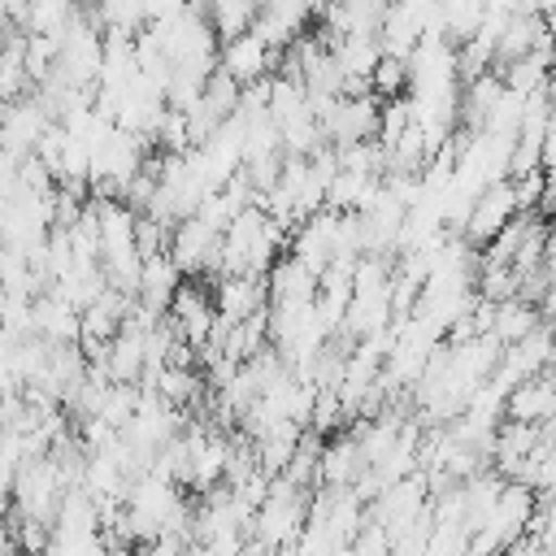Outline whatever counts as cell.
Returning <instances> with one entry per match:
<instances>
[{
  "label": "cell",
  "mask_w": 556,
  "mask_h": 556,
  "mask_svg": "<svg viewBox=\"0 0 556 556\" xmlns=\"http://www.w3.org/2000/svg\"><path fill=\"white\" fill-rule=\"evenodd\" d=\"M304 517H308V491L278 473L269 478L265 500L252 508V539H261L265 547H287L304 530Z\"/></svg>",
  "instance_id": "1"
},
{
  "label": "cell",
  "mask_w": 556,
  "mask_h": 556,
  "mask_svg": "<svg viewBox=\"0 0 556 556\" xmlns=\"http://www.w3.org/2000/svg\"><path fill=\"white\" fill-rule=\"evenodd\" d=\"M165 252L174 256V265L187 278H208V274L217 278V269H222V230L191 213L169 230V248Z\"/></svg>",
  "instance_id": "2"
},
{
  "label": "cell",
  "mask_w": 556,
  "mask_h": 556,
  "mask_svg": "<svg viewBox=\"0 0 556 556\" xmlns=\"http://www.w3.org/2000/svg\"><path fill=\"white\" fill-rule=\"evenodd\" d=\"M165 321L174 326V334L191 348H204L213 339V326H217V304H213V287L208 282H195V278H182L169 308H165Z\"/></svg>",
  "instance_id": "3"
},
{
  "label": "cell",
  "mask_w": 556,
  "mask_h": 556,
  "mask_svg": "<svg viewBox=\"0 0 556 556\" xmlns=\"http://www.w3.org/2000/svg\"><path fill=\"white\" fill-rule=\"evenodd\" d=\"M517 217V195H513V182L508 178H500V182H486L478 195H473V204H469V213H465V226H460V239L469 243V248H486L508 222Z\"/></svg>",
  "instance_id": "4"
},
{
  "label": "cell",
  "mask_w": 556,
  "mask_h": 556,
  "mask_svg": "<svg viewBox=\"0 0 556 556\" xmlns=\"http://www.w3.org/2000/svg\"><path fill=\"white\" fill-rule=\"evenodd\" d=\"M278 56H282V48H274V43L252 26V30H243V35L222 39V48H217V70H226L239 87H248V83H256V78H269L274 65H278Z\"/></svg>",
  "instance_id": "5"
},
{
  "label": "cell",
  "mask_w": 556,
  "mask_h": 556,
  "mask_svg": "<svg viewBox=\"0 0 556 556\" xmlns=\"http://www.w3.org/2000/svg\"><path fill=\"white\" fill-rule=\"evenodd\" d=\"M504 417H508V421H526V426H547V421H556V378H552V369H539V374L521 378L517 387H508V395H504Z\"/></svg>",
  "instance_id": "6"
},
{
  "label": "cell",
  "mask_w": 556,
  "mask_h": 556,
  "mask_svg": "<svg viewBox=\"0 0 556 556\" xmlns=\"http://www.w3.org/2000/svg\"><path fill=\"white\" fill-rule=\"evenodd\" d=\"M369 469L356 434H334L330 443H321V456H317V478L330 486V491H343L352 486L361 473Z\"/></svg>",
  "instance_id": "7"
},
{
  "label": "cell",
  "mask_w": 556,
  "mask_h": 556,
  "mask_svg": "<svg viewBox=\"0 0 556 556\" xmlns=\"http://www.w3.org/2000/svg\"><path fill=\"white\" fill-rule=\"evenodd\" d=\"M182 278H187V274L174 265V256H169V252L143 256V265H139V291H135V300H139L143 308H152V313H165Z\"/></svg>",
  "instance_id": "8"
},
{
  "label": "cell",
  "mask_w": 556,
  "mask_h": 556,
  "mask_svg": "<svg viewBox=\"0 0 556 556\" xmlns=\"http://www.w3.org/2000/svg\"><path fill=\"white\" fill-rule=\"evenodd\" d=\"M30 330H35L43 343H78V334H83L78 308L65 304L61 295L43 291V295H35V304H30Z\"/></svg>",
  "instance_id": "9"
},
{
  "label": "cell",
  "mask_w": 556,
  "mask_h": 556,
  "mask_svg": "<svg viewBox=\"0 0 556 556\" xmlns=\"http://www.w3.org/2000/svg\"><path fill=\"white\" fill-rule=\"evenodd\" d=\"M539 304L521 300V295H508V300H495V313H491V339H500V348H513L517 339H526L534 326H539Z\"/></svg>",
  "instance_id": "10"
},
{
  "label": "cell",
  "mask_w": 556,
  "mask_h": 556,
  "mask_svg": "<svg viewBox=\"0 0 556 556\" xmlns=\"http://www.w3.org/2000/svg\"><path fill=\"white\" fill-rule=\"evenodd\" d=\"M256 13H261V0H204V17L217 30V39H230V35L252 30Z\"/></svg>",
  "instance_id": "11"
},
{
  "label": "cell",
  "mask_w": 556,
  "mask_h": 556,
  "mask_svg": "<svg viewBox=\"0 0 556 556\" xmlns=\"http://www.w3.org/2000/svg\"><path fill=\"white\" fill-rule=\"evenodd\" d=\"M404 87H408V65L395 61V56H382V61L374 65V74H369V91H374L378 100H395Z\"/></svg>",
  "instance_id": "12"
},
{
  "label": "cell",
  "mask_w": 556,
  "mask_h": 556,
  "mask_svg": "<svg viewBox=\"0 0 556 556\" xmlns=\"http://www.w3.org/2000/svg\"><path fill=\"white\" fill-rule=\"evenodd\" d=\"M543 274H547V282H556V226L543 239Z\"/></svg>",
  "instance_id": "13"
},
{
  "label": "cell",
  "mask_w": 556,
  "mask_h": 556,
  "mask_svg": "<svg viewBox=\"0 0 556 556\" xmlns=\"http://www.w3.org/2000/svg\"><path fill=\"white\" fill-rule=\"evenodd\" d=\"M0 556H22L17 534H13V521H4V517H0Z\"/></svg>",
  "instance_id": "14"
}]
</instances>
